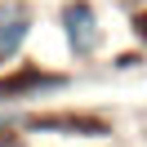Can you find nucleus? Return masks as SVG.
Returning <instances> with one entry per match:
<instances>
[{
	"label": "nucleus",
	"mask_w": 147,
	"mask_h": 147,
	"mask_svg": "<svg viewBox=\"0 0 147 147\" xmlns=\"http://www.w3.org/2000/svg\"><path fill=\"white\" fill-rule=\"evenodd\" d=\"M58 36L76 63H89L102 54V13L94 9V0H67L58 9Z\"/></svg>",
	"instance_id": "1"
},
{
	"label": "nucleus",
	"mask_w": 147,
	"mask_h": 147,
	"mask_svg": "<svg viewBox=\"0 0 147 147\" xmlns=\"http://www.w3.org/2000/svg\"><path fill=\"white\" fill-rule=\"evenodd\" d=\"M31 31H36V13L22 0H5L0 5V71L13 67V58L27 49Z\"/></svg>",
	"instance_id": "3"
},
{
	"label": "nucleus",
	"mask_w": 147,
	"mask_h": 147,
	"mask_svg": "<svg viewBox=\"0 0 147 147\" xmlns=\"http://www.w3.org/2000/svg\"><path fill=\"white\" fill-rule=\"evenodd\" d=\"M138 67H143V54H120L111 63V71H138Z\"/></svg>",
	"instance_id": "5"
},
{
	"label": "nucleus",
	"mask_w": 147,
	"mask_h": 147,
	"mask_svg": "<svg viewBox=\"0 0 147 147\" xmlns=\"http://www.w3.org/2000/svg\"><path fill=\"white\" fill-rule=\"evenodd\" d=\"M22 125H0V147H31L27 134H18Z\"/></svg>",
	"instance_id": "4"
},
{
	"label": "nucleus",
	"mask_w": 147,
	"mask_h": 147,
	"mask_svg": "<svg viewBox=\"0 0 147 147\" xmlns=\"http://www.w3.org/2000/svg\"><path fill=\"white\" fill-rule=\"evenodd\" d=\"M134 36L147 45V9H143V13H134Z\"/></svg>",
	"instance_id": "6"
},
{
	"label": "nucleus",
	"mask_w": 147,
	"mask_h": 147,
	"mask_svg": "<svg viewBox=\"0 0 147 147\" xmlns=\"http://www.w3.org/2000/svg\"><path fill=\"white\" fill-rule=\"evenodd\" d=\"M71 85L67 71H45L40 63H13L0 71V107L5 102H22V98H45V94H58Z\"/></svg>",
	"instance_id": "2"
}]
</instances>
